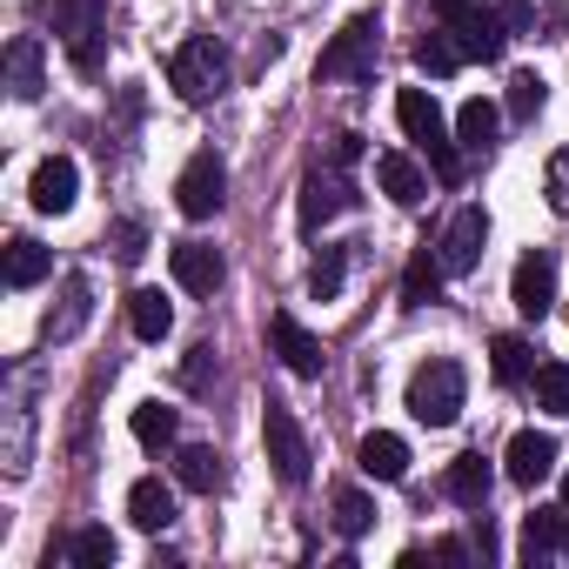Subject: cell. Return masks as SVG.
<instances>
[{"label":"cell","instance_id":"cell-1","mask_svg":"<svg viewBox=\"0 0 569 569\" xmlns=\"http://www.w3.org/2000/svg\"><path fill=\"white\" fill-rule=\"evenodd\" d=\"M228 48L214 41V34H194V41H181L174 54H168V88L188 101V108H208V101H221L228 94Z\"/></svg>","mask_w":569,"mask_h":569},{"label":"cell","instance_id":"cell-2","mask_svg":"<svg viewBox=\"0 0 569 569\" xmlns=\"http://www.w3.org/2000/svg\"><path fill=\"white\" fill-rule=\"evenodd\" d=\"M396 121H402V134L429 154V168H436V181H462V161H456V141H449V121H442V108H436V94L429 88H402L396 94Z\"/></svg>","mask_w":569,"mask_h":569},{"label":"cell","instance_id":"cell-3","mask_svg":"<svg viewBox=\"0 0 569 569\" xmlns=\"http://www.w3.org/2000/svg\"><path fill=\"white\" fill-rule=\"evenodd\" d=\"M409 416L422 422V429H449L456 416H462V402H469V376H462V362H449V356H436V362H422L416 376H409Z\"/></svg>","mask_w":569,"mask_h":569},{"label":"cell","instance_id":"cell-4","mask_svg":"<svg viewBox=\"0 0 569 569\" xmlns=\"http://www.w3.org/2000/svg\"><path fill=\"white\" fill-rule=\"evenodd\" d=\"M261 449H268L274 476L289 482V489L309 482V436H302V422H296L289 402H268V409H261Z\"/></svg>","mask_w":569,"mask_h":569},{"label":"cell","instance_id":"cell-5","mask_svg":"<svg viewBox=\"0 0 569 569\" xmlns=\"http://www.w3.org/2000/svg\"><path fill=\"white\" fill-rule=\"evenodd\" d=\"M376 14H356V21H342V34L322 48V61H316V74L322 81H362L369 68H376Z\"/></svg>","mask_w":569,"mask_h":569},{"label":"cell","instance_id":"cell-6","mask_svg":"<svg viewBox=\"0 0 569 569\" xmlns=\"http://www.w3.org/2000/svg\"><path fill=\"white\" fill-rule=\"evenodd\" d=\"M221 201H228V168H221L214 148H201V154L181 168V181H174V208H181L188 221H214Z\"/></svg>","mask_w":569,"mask_h":569},{"label":"cell","instance_id":"cell-7","mask_svg":"<svg viewBox=\"0 0 569 569\" xmlns=\"http://www.w3.org/2000/svg\"><path fill=\"white\" fill-rule=\"evenodd\" d=\"M509 302H516L529 322H542V316L556 309V254H549V248H529V254L516 261V274H509Z\"/></svg>","mask_w":569,"mask_h":569},{"label":"cell","instance_id":"cell-8","mask_svg":"<svg viewBox=\"0 0 569 569\" xmlns=\"http://www.w3.org/2000/svg\"><path fill=\"white\" fill-rule=\"evenodd\" d=\"M482 248H489V214L469 201V208H456V221L442 228L436 254H442V268H449V274H476V268H482Z\"/></svg>","mask_w":569,"mask_h":569},{"label":"cell","instance_id":"cell-9","mask_svg":"<svg viewBox=\"0 0 569 569\" xmlns=\"http://www.w3.org/2000/svg\"><path fill=\"white\" fill-rule=\"evenodd\" d=\"M502 476H509L516 489L549 482V476H556V436H542V429H516L509 449H502Z\"/></svg>","mask_w":569,"mask_h":569},{"label":"cell","instance_id":"cell-10","mask_svg":"<svg viewBox=\"0 0 569 569\" xmlns=\"http://www.w3.org/2000/svg\"><path fill=\"white\" fill-rule=\"evenodd\" d=\"M168 268H174V281H181L188 296H214L221 274H228V261H221L214 241H174L168 248Z\"/></svg>","mask_w":569,"mask_h":569},{"label":"cell","instance_id":"cell-11","mask_svg":"<svg viewBox=\"0 0 569 569\" xmlns=\"http://www.w3.org/2000/svg\"><path fill=\"white\" fill-rule=\"evenodd\" d=\"M268 349L281 356V369L302 376V382H316V376H322V342H316L296 316H274V322H268Z\"/></svg>","mask_w":569,"mask_h":569},{"label":"cell","instance_id":"cell-12","mask_svg":"<svg viewBox=\"0 0 569 569\" xmlns=\"http://www.w3.org/2000/svg\"><path fill=\"white\" fill-rule=\"evenodd\" d=\"M362 194H356V181L349 174H309L302 181V228H329L336 214H349Z\"/></svg>","mask_w":569,"mask_h":569},{"label":"cell","instance_id":"cell-13","mask_svg":"<svg viewBox=\"0 0 569 569\" xmlns=\"http://www.w3.org/2000/svg\"><path fill=\"white\" fill-rule=\"evenodd\" d=\"M28 194H34L41 214H68L74 194H81V168H74L68 154H48V161L34 168V181H28Z\"/></svg>","mask_w":569,"mask_h":569},{"label":"cell","instance_id":"cell-14","mask_svg":"<svg viewBox=\"0 0 569 569\" xmlns=\"http://www.w3.org/2000/svg\"><path fill=\"white\" fill-rule=\"evenodd\" d=\"M34 14L61 34V41H81L94 28H108V0H34Z\"/></svg>","mask_w":569,"mask_h":569},{"label":"cell","instance_id":"cell-15","mask_svg":"<svg viewBox=\"0 0 569 569\" xmlns=\"http://www.w3.org/2000/svg\"><path fill=\"white\" fill-rule=\"evenodd\" d=\"M128 522H134L141 536H161V529L174 522V489H168L161 476H141V482L128 489Z\"/></svg>","mask_w":569,"mask_h":569},{"label":"cell","instance_id":"cell-16","mask_svg":"<svg viewBox=\"0 0 569 569\" xmlns=\"http://www.w3.org/2000/svg\"><path fill=\"white\" fill-rule=\"evenodd\" d=\"M88 316H94V281L88 274H68L61 281V309L48 316V342H74L88 329Z\"/></svg>","mask_w":569,"mask_h":569},{"label":"cell","instance_id":"cell-17","mask_svg":"<svg viewBox=\"0 0 569 569\" xmlns=\"http://www.w3.org/2000/svg\"><path fill=\"white\" fill-rule=\"evenodd\" d=\"M8 88H14V101H41L48 61H41V41H34V34H14V41H8Z\"/></svg>","mask_w":569,"mask_h":569},{"label":"cell","instance_id":"cell-18","mask_svg":"<svg viewBox=\"0 0 569 569\" xmlns=\"http://www.w3.org/2000/svg\"><path fill=\"white\" fill-rule=\"evenodd\" d=\"M376 181H382V194L396 201V208H422V194H429V174L409 161V154H376Z\"/></svg>","mask_w":569,"mask_h":569},{"label":"cell","instance_id":"cell-19","mask_svg":"<svg viewBox=\"0 0 569 569\" xmlns=\"http://www.w3.org/2000/svg\"><path fill=\"white\" fill-rule=\"evenodd\" d=\"M356 462H362V476H376V482H402V476H409V442L389 436V429H369L362 449H356Z\"/></svg>","mask_w":569,"mask_h":569},{"label":"cell","instance_id":"cell-20","mask_svg":"<svg viewBox=\"0 0 569 569\" xmlns=\"http://www.w3.org/2000/svg\"><path fill=\"white\" fill-rule=\"evenodd\" d=\"M456 41H462V61H502L509 54V28H502V14H469V21H456Z\"/></svg>","mask_w":569,"mask_h":569},{"label":"cell","instance_id":"cell-21","mask_svg":"<svg viewBox=\"0 0 569 569\" xmlns=\"http://www.w3.org/2000/svg\"><path fill=\"white\" fill-rule=\"evenodd\" d=\"M442 489H449V502H462V509H482V502H489V489H496V469H489V462L469 449V456H456V462H449Z\"/></svg>","mask_w":569,"mask_h":569},{"label":"cell","instance_id":"cell-22","mask_svg":"<svg viewBox=\"0 0 569 569\" xmlns=\"http://www.w3.org/2000/svg\"><path fill=\"white\" fill-rule=\"evenodd\" d=\"M442 254L436 248H416L409 254V268H402V309H429L436 302V289H442Z\"/></svg>","mask_w":569,"mask_h":569},{"label":"cell","instance_id":"cell-23","mask_svg":"<svg viewBox=\"0 0 569 569\" xmlns=\"http://www.w3.org/2000/svg\"><path fill=\"white\" fill-rule=\"evenodd\" d=\"M496 128H502V108H496V101L476 94V101L456 108V141H462L469 154H489V148H496Z\"/></svg>","mask_w":569,"mask_h":569},{"label":"cell","instance_id":"cell-24","mask_svg":"<svg viewBox=\"0 0 569 569\" xmlns=\"http://www.w3.org/2000/svg\"><path fill=\"white\" fill-rule=\"evenodd\" d=\"M489 376H496L502 389L536 382V356H529V342H522V336H496V342H489Z\"/></svg>","mask_w":569,"mask_h":569},{"label":"cell","instance_id":"cell-25","mask_svg":"<svg viewBox=\"0 0 569 569\" xmlns=\"http://www.w3.org/2000/svg\"><path fill=\"white\" fill-rule=\"evenodd\" d=\"M221 476H228V469H221V456H214L208 442H188V449L174 456V482H181V489H194V496H214V489H221Z\"/></svg>","mask_w":569,"mask_h":569},{"label":"cell","instance_id":"cell-26","mask_svg":"<svg viewBox=\"0 0 569 569\" xmlns=\"http://www.w3.org/2000/svg\"><path fill=\"white\" fill-rule=\"evenodd\" d=\"M556 549H569V509H536V516L522 522V556L542 562V556H556Z\"/></svg>","mask_w":569,"mask_h":569},{"label":"cell","instance_id":"cell-27","mask_svg":"<svg viewBox=\"0 0 569 569\" xmlns=\"http://www.w3.org/2000/svg\"><path fill=\"white\" fill-rule=\"evenodd\" d=\"M128 329H134L141 342H161V336L174 329V309H168V296H161V289H134V296H128Z\"/></svg>","mask_w":569,"mask_h":569},{"label":"cell","instance_id":"cell-28","mask_svg":"<svg viewBox=\"0 0 569 569\" xmlns=\"http://www.w3.org/2000/svg\"><path fill=\"white\" fill-rule=\"evenodd\" d=\"M48 268H54V254L34 234H14L8 241V289H34V281H48Z\"/></svg>","mask_w":569,"mask_h":569},{"label":"cell","instance_id":"cell-29","mask_svg":"<svg viewBox=\"0 0 569 569\" xmlns=\"http://www.w3.org/2000/svg\"><path fill=\"white\" fill-rule=\"evenodd\" d=\"M416 68H422L429 81L456 74V68H462V41H456V28H436V34H422V41H416Z\"/></svg>","mask_w":569,"mask_h":569},{"label":"cell","instance_id":"cell-30","mask_svg":"<svg viewBox=\"0 0 569 569\" xmlns=\"http://www.w3.org/2000/svg\"><path fill=\"white\" fill-rule=\"evenodd\" d=\"M174 436H181V409H168V402H141L134 409V442L141 449H174Z\"/></svg>","mask_w":569,"mask_h":569},{"label":"cell","instance_id":"cell-31","mask_svg":"<svg viewBox=\"0 0 569 569\" xmlns=\"http://www.w3.org/2000/svg\"><path fill=\"white\" fill-rule=\"evenodd\" d=\"M336 529H342L349 542H362V536L376 529V502H369L356 482H342V489H336Z\"/></svg>","mask_w":569,"mask_h":569},{"label":"cell","instance_id":"cell-32","mask_svg":"<svg viewBox=\"0 0 569 569\" xmlns=\"http://www.w3.org/2000/svg\"><path fill=\"white\" fill-rule=\"evenodd\" d=\"M342 281H349V248H322V254L309 261V296H316V302H336Z\"/></svg>","mask_w":569,"mask_h":569},{"label":"cell","instance_id":"cell-33","mask_svg":"<svg viewBox=\"0 0 569 569\" xmlns=\"http://www.w3.org/2000/svg\"><path fill=\"white\" fill-rule=\"evenodd\" d=\"M68 556H74L81 569H108V562L121 556V542H114V529H101V522H88V529H74V542H68Z\"/></svg>","mask_w":569,"mask_h":569},{"label":"cell","instance_id":"cell-34","mask_svg":"<svg viewBox=\"0 0 569 569\" xmlns=\"http://www.w3.org/2000/svg\"><path fill=\"white\" fill-rule=\"evenodd\" d=\"M536 409L569 416V362H542L536 369Z\"/></svg>","mask_w":569,"mask_h":569},{"label":"cell","instance_id":"cell-35","mask_svg":"<svg viewBox=\"0 0 569 569\" xmlns=\"http://www.w3.org/2000/svg\"><path fill=\"white\" fill-rule=\"evenodd\" d=\"M542 101H549V81H542V74H516V81H509V114H516V121H536Z\"/></svg>","mask_w":569,"mask_h":569},{"label":"cell","instance_id":"cell-36","mask_svg":"<svg viewBox=\"0 0 569 569\" xmlns=\"http://www.w3.org/2000/svg\"><path fill=\"white\" fill-rule=\"evenodd\" d=\"M542 194H549L556 214H569V148L549 154V168H542Z\"/></svg>","mask_w":569,"mask_h":569},{"label":"cell","instance_id":"cell-37","mask_svg":"<svg viewBox=\"0 0 569 569\" xmlns=\"http://www.w3.org/2000/svg\"><path fill=\"white\" fill-rule=\"evenodd\" d=\"M101 54H108V28H94V34L68 41V61H74L81 74H101Z\"/></svg>","mask_w":569,"mask_h":569},{"label":"cell","instance_id":"cell-38","mask_svg":"<svg viewBox=\"0 0 569 569\" xmlns=\"http://www.w3.org/2000/svg\"><path fill=\"white\" fill-rule=\"evenodd\" d=\"M181 382H188V389H208V382H214V342H194V349H188Z\"/></svg>","mask_w":569,"mask_h":569},{"label":"cell","instance_id":"cell-39","mask_svg":"<svg viewBox=\"0 0 569 569\" xmlns=\"http://www.w3.org/2000/svg\"><path fill=\"white\" fill-rule=\"evenodd\" d=\"M114 261H141V248H148V228L141 221H114Z\"/></svg>","mask_w":569,"mask_h":569},{"label":"cell","instance_id":"cell-40","mask_svg":"<svg viewBox=\"0 0 569 569\" xmlns=\"http://www.w3.org/2000/svg\"><path fill=\"white\" fill-rule=\"evenodd\" d=\"M329 161H336V168H356V161H362V134H356V128H336V134H329Z\"/></svg>","mask_w":569,"mask_h":569},{"label":"cell","instance_id":"cell-41","mask_svg":"<svg viewBox=\"0 0 569 569\" xmlns=\"http://www.w3.org/2000/svg\"><path fill=\"white\" fill-rule=\"evenodd\" d=\"M496 14H502V28H509V34H529V28H536V0H502Z\"/></svg>","mask_w":569,"mask_h":569},{"label":"cell","instance_id":"cell-42","mask_svg":"<svg viewBox=\"0 0 569 569\" xmlns=\"http://www.w3.org/2000/svg\"><path fill=\"white\" fill-rule=\"evenodd\" d=\"M429 8L442 14V28H456V21H469V14H482V0H429Z\"/></svg>","mask_w":569,"mask_h":569},{"label":"cell","instance_id":"cell-43","mask_svg":"<svg viewBox=\"0 0 569 569\" xmlns=\"http://www.w3.org/2000/svg\"><path fill=\"white\" fill-rule=\"evenodd\" d=\"M436 562H469V542H456V536H442V542H436Z\"/></svg>","mask_w":569,"mask_h":569},{"label":"cell","instance_id":"cell-44","mask_svg":"<svg viewBox=\"0 0 569 569\" xmlns=\"http://www.w3.org/2000/svg\"><path fill=\"white\" fill-rule=\"evenodd\" d=\"M562 509H569V476H562Z\"/></svg>","mask_w":569,"mask_h":569}]
</instances>
